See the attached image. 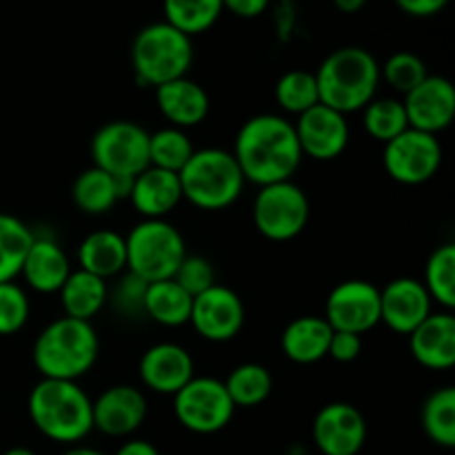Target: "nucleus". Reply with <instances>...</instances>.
I'll list each match as a JSON object with an SVG mask.
<instances>
[{"label":"nucleus","mask_w":455,"mask_h":455,"mask_svg":"<svg viewBox=\"0 0 455 455\" xmlns=\"http://www.w3.org/2000/svg\"><path fill=\"white\" fill-rule=\"evenodd\" d=\"M191 302H194V298L173 278L160 280V283H149L145 287V293H142V311L154 323L169 329L189 324Z\"/></svg>","instance_id":"nucleus-27"},{"label":"nucleus","mask_w":455,"mask_h":455,"mask_svg":"<svg viewBox=\"0 0 455 455\" xmlns=\"http://www.w3.org/2000/svg\"><path fill=\"white\" fill-rule=\"evenodd\" d=\"M315 74L320 105L340 114L363 111L376 98L380 62L363 47H340L320 62Z\"/></svg>","instance_id":"nucleus-2"},{"label":"nucleus","mask_w":455,"mask_h":455,"mask_svg":"<svg viewBox=\"0 0 455 455\" xmlns=\"http://www.w3.org/2000/svg\"><path fill=\"white\" fill-rule=\"evenodd\" d=\"M34 238L36 234L20 218L0 212V283H13L20 275Z\"/></svg>","instance_id":"nucleus-29"},{"label":"nucleus","mask_w":455,"mask_h":455,"mask_svg":"<svg viewBox=\"0 0 455 455\" xmlns=\"http://www.w3.org/2000/svg\"><path fill=\"white\" fill-rule=\"evenodd\" d=\"M422 284L429 291L431 300L447 311L455 309V244L447 243L431 253Z\"/></svg>","instance_id":"nucleus-35"},{"label":"nucleus","mask_w":455,"mask_h":455,"mask_svg":"<svg viewBox=\"0 0 455 455\" xmlns=\"http://www.w3.org/2000/svg\"><path fill=\"white\" fill-rule=\"evenodd\" d=\"M31 314L29 298L16 283H0V336H13L27 324Z\"/></svg>","instance_id":"nucleus-38"},{"label":"nucleus","mask_w":455,"mask_h":455,"mask_svg":"<svg viewBox=\"0 0 455 455\" xmlns=\"http://www.w3.org/2000/svg\"><path fill=\"white\" fill-rule=\"evenodd\" d=\"M333 329L323 315H302L284 327L280 347L283 354L296 364H314L327 358Z\"/></svg>","instance_id":"nucleus-24"},{"label":"nucleus","mask_w":455,"mask_h":455,"mask_svg":"<svg viewBox=\"0 0 455 455\" xmlns=\"http://www.w3.org/2000/svg\"><path fill=\"white\" fill-rule=\"evenodd\" d=\"M194 65V43L169 22L142 27L132 43L133 76L142 87H160L182 78Z\"/></svg>","instance_id":"nucleus-6"},{"label":"nucleus","mask_w":455,"mask_h":455,"mask_svg":"<svg viewBox=\"0 0 455 455\" xmlns=\"http://www.w3.org/2000/svg\"><path fill=\"white\" fill-rule=\"evenodd\" d=\"M34 367L49 380L78 382L100 355V340L92 323L62 318L49 323L34 342Z\"/></svg>","instance_id":"nucleus-3"},{"label":"nucleus","mask_w":455,"mask_h":455,"mask_svg":"<svg viewBox=\"0 0 455 455\" xmlns=\"http://www.w3.org/2000/svg\"><path fill=\"white\" fill-rule=\"evenodd\" d=\"M78 265L83 271L111 280L127 271V244L124 235L111 229H98L78 244Z\"/></svg>","instance_id":"nucleus-25"},{"label":"nucleus","mask_w":455,"mask_h":455,"mask_svg":"<svg viewBox=\"0 0 455 455\" xmlns=\"http://www.w3.org/2000/svg\"><path fill=\"white\" fill-rule=\"evenodd\" d=\"M194 151L196 147L185 129L163 127L149 133V167L180 173Z\"/></svg>","instance_id":"nucleus-33"},{"label":"nucleus","mask_w":455,"mask_h":455,"mask_svg":"<svg viewBox=\"0 0 455 455\" xmlns=\"http://www.w3.org/2000/svg\"><path fill=\"white\" fill-rule=\"evenodd\" d=\"M71 198H74L76 207L87 213V216H102V213L114 209L120 196L118 187H116V178L92 164L83 173H78V178L74 180Z\"/></svg>","instance_id":"nucleus-28"},{"label":"nucleus","mask_w":455,"mask_h":455,"mask_svg":"<svg viewBox=\"0 0 455 455\" xmlns=\"http://www.w3.org/2000/svg\"><path fill=\"white\" fill-rule=\"evenodd\" d=\"M173 280H176V283L180 284L191 298H194L216 284V271H213L212 262H209L207 258L187 253L185 260H182L180 267H178Z\"/></svg>","instance_id":"nucleus-39"},{"label":"nucleus","mask_w":455,"mask_h":455,"mask_svg":"<svg viewBox=\"0 0 455 455\" xmlns=\"http://www.w3.org/2000/svg\"><path fill=\"white\" fill-rule=\"evenodd\" d=\"M58 296H60V305L67 318L92 323L105 309L107 300H109V287H107V280L98 278L89 271L76 269L65 280Z\"/></svg>","instance_id":"nucleus-26"},{"label":"nucleus","mask_w":455,"mask_h":455,"mask_svg":"<svg viewBox=\"0 0 455 455\" xmlns=\"http://www.w3.org/2000/svg\"><path fill=\"white\" fill-rule=\"evenodd\" d=\"M178 178L182 200H189L203 212H222L231 207L240 198L247 182L234 154L218 147L196 149Z\"/></svg>","instance_id":"nucleus-5"},{"label":"nucleus","mask_w":455,"mask_h":455,"mask_svg":"<svg viewBox=\"0 0 455 455\" xmlns=\"http://www.w3.org/2000/svg\"><path fill=\"white\" fill-rule=\"evenodd\" d=\"M71 262L65 249L52 238H38L36 235L22 262L20 275L27 280L34 291L38 293H58L65 280L71 274Z\"/></svg>","instance_id":"nucleus-23"},{"label":"nucleus","mask_w":455,"mask_h":455,"mask_svg":"<svg viewBox=\"0 0 455 455\" xmlns=\"http://www.w3.org/2000/svg\"><path fill=\"white\" fill-rule=\"evenodd\" d=\"M156 92V105H158L160 114L169 123V127L178 129H191L204 123L212 109V100H209L207 89L196 80L182 78L164 83L154 89Z\"/></svg>","instance_id":"nucleus-21"},{"label":"nucleus","mask_w":455,"mask_h":455,"mask_svg":"<svg viewBox=\"0 0 455 455\" xmlns=\"http://www.w3.org/2000/svg\"><path fill=\"white\" fill-rule=\"evenodd\" d=\"M93 429L109 438H129L147 418V398L132 385H114L92 400Z\"/></svg>","instance_id":"nucleus-17"},{"label":"nucleus","mask_w":455,"mask_h":455,"mask_svg":"<svg viewBox=\"0 0 455 455\" xmlns=\"http://www.w3.org/2000/svg\"><path fill=\"white\" fill-rule=\"evenodd\" d=\"M314 443L323 455H358L367 443V420L349 403H329L314 418Z\"/></svg>","instance_id":"nucleus-15"},{"label":"nucleus","mask_w":455,"mask_h":455,"mask_svg":"<svg viewBox=\"0 0 455 455\" xmlns=\"http://www.w3.org/2000/svg\"><path fill=\"white\" fill-rule=\"evenodd\" d=\"M434 314V300L416 278H395L380 289V323L398 336H409Z\"/></svg>","instance_id":"nucleus-18"},{"label":"nucleus","mask_w":455,"mask_h":455,"mask_svg":"<svg viewBox=\"0 0 455 455\" xmlns=\"http://www.w3.org/2000/svg\"><path fill=\"white\" fill-rule=\"evenodd\" d=\"M422 429L427 438L438 447H455V389L443 387L425 400L422 407Z\"/></svg>","instance_id":"nucleus-32"},{"label":"nucleus","mask_w":455,"mask_h":455,"mask_svg":"<svg viewBox=\"0 0 455 455\" xmlns=\"http://www.w3.org/2000/svg\"><path fill=\"white\" fill-rule=\"evenodd\" d=\"M363 124L364 132L373 140L387 145L409 129L407 111H404L403 100L398 98H373L363 109Z\"/></svg>","instance_id":"nucleus-34"},{"label":"nucleus","mask_w":455,"mask_h":455,"mask_svg":"<svg viewBox=\"0 0 455 455\" xmlns=\"http://www.w3.org/2000/svg\"><path fill=\"white\" fill-rule=\"evenodd\" d=\"M234 158L244 180L258 187L291 180L300 169L302 151L293 123L278 114H260L238 129Z\"/></svg>","instance_id":"nucleus-1"},{"label":"nucleus","mask_w":455,"mask_h":455,"mask_svg":"<svg viewBox=\"0 0 455 455\" xmlns=\"http://www.w3.org/2000/svg\"><path fill=\"white\" fill-rule=\"evenodd\" d=\"M225 389L229 394L231 403L238 407H258L265 403L274 389V378L269 369L258 363L238 364L234 371L227 376Z\"/></svg>","instance_id":"nucleus-31"},{"label":"nucleus","mask_w":455,"mask_h":455,"mask_svg":"<svg viewBox=\"0 0 455 455\" xmlns=\"http://www.w3.org/2000/svg\"><path fill=\"white\" fill-rule=\"evenodd\" d=\"M363 354V336L347 331H333L329 342V354L336 363H354Z\"/></svg>","instance_id":"nucleus-40"},{"label":"nucleus","mask_w":455,"mask_h":455,"mask_svg":"<svg viewBox=\"0 0 455 455\" xmlns=\"http://www.w3.org/2000/svg\"><path fill=\"white\" fill-rule=\"evenodd\" d=\"M129 203L133 204L142 220H167L169 213L180 204V178L173 172L158 167H147L133 178Z\"/></svg>","instance_id":"nucleus-22"},{"label":"nucleus","mask_w":455,"mask_h":455,"mask_svg":"<svg viewBox=\"0 0 455 455\" xmlns=\"http://www.w3.org/2000/svg\"><path fill=\"white\" fill-rule=\"evenodd\" d=\"M382 164L391 180L400 185H425L438 176L443 167V145L438 136L409 127L407 132L387 142L382 151Z\"/></svg>","instance_id":"nucleus-11"},{"label":"nucleus","mask_w":455,"mask_h":455,"mask_svg":"<svg viewBox=\"0 0 455 455\" xmlns=\"http://www.w3.org/2000/svg\"><path fill=\"white\" fill-rule=\"evenodd\" d=\"M62 455H105V453H100V451H96V449H92V447H71V449H67L65 453Z\"/></svg>","instance_id":"nucleus-45"},{"label":"nucleus","mask_w":455,"mask_h":455,"mask_svg":"<svg viewBox=\"0 0 455 455\" xmlns=\"http://www.w3.org/2000/svg\"><path fill=\"white\" fill-rule=\"evenodd\" d=\"M395 7L413 18H431L443 12L449 0H394Z\"/></svg>","instance_id":"nucleus-41"},{"label":"nucleus","mask_w":455,"mask_h":455,"mask_svg":"<svg viewBox=\"0 0 455 455\" xmlns=\"http://www.w3.org/2000/svg\"><path fill=\"white\" fill-rule=\"evenodd\" d=\"M189 324L207 342H229L243 331L244 305L234 289L213 284L194 296Z\"/></svg>","instance_id":"nucleus-13"},{"label":"nucleus","mask_w":455,"mask_h":455,"mask_svg":"<svg viewBox=\"0 0 455 455\" xmlns=\"http://www.w3.org/2000/svg\"><path fill=\"white\" fill-rule=\"evenodd\" d=\"M3 455H36V453L31 451L29 447H12V449H7Z\"/></svg>","instance_id":"nucleus-46"},{"label":"nucleus","mask_w":455,"mask_h":455,"mask_svg":"<svg viewBox=\"0 0 455 455\" xmlns=\"http://www.w3.org/2000/svg\"><path fill=\"white\" fill-rule=\"evenodd\" d=\"M293 129H296L302 156H309L318 163L340 158L349 147L351 129L347 116L324 105H315L298 116Z\"/></svg>","instance_id":"nucleus-14"},{"label":"nucleus","mask_w":455,"mask_h":455,"mask_svg":"<svg viewBox=\"0 0 455 455\" xmlns=\"http://www.w3.org/2000/svg\"><path fill=\"white\" fill-rule=\"evenodd\" d=\"M275 100H278L280 109L287 114L300 116L309 111L311 107L320 105L318 83H315L314 71L307 69H291L283 74L275 83Z\"/></svg>","instance_id":"nucleus-36"},{"label":"nucleus","mask_w":455,"mask_h":455,"mask_svg":"<svg viewBox=\"0 0 455 455\" xmlns=\"http://www.w3.org/2000/svg\"><path fill=\"white\" fill-rule=\"evenodd\" d=\"M127 274L142 283L172 280L185 260L187 243L169 220H140L124 235Z\"/></svg>","instance_id":"nucleus-7"},{"label":"nucleus","mask_w":455,"mask_h":455,"mask_svg":"<svg viewBox=\"0 0 455 455\" xmlns=\"http://www.w3.org/2000/svg\"><path fill=\"white\" fill-rule=\"evenodd\" d=\"M93 167L114 178H136L149 167V132L132 120H111L92 138Z\"/></svg>","instance_id":"nucleus-9"},{"label":"nucleus","mask_w":455,"mask_h":455,"mask_svg":"<svg viewBox=\"0 0 455 455\" xmlns=\"http://www.w3.org/2000/svg\"><path fill=\"white\" fill-rule=\"evenodd\" d=\"M31 422L44 438L58 444H78L93 431L92 398L78 382L43 378L27 400Z\"/></svg>","instance_id":"nucleus-4"},{"label":"nucleus","mask_w":455,"mask_h":455,"mask_svg":"<svg viewBox=\"0 0 455 455\" xmlns=\"http://www.w3.org/2000/svg\"><path fill=\"white\" fill-rule=\"evenodd\" d=\"M114 455H160L158 449L147 440H127Z\"/></svg>","instance_id":"nucleus-43"},{"label":"nucleus","mask_w":455,"mask_h":455,"mask_svg":"<svg viewBox=\"0 0 455 455\" xmlns=\"http://www.w3.org/2000/svg\"><path fill=\"white\" fill-rule=\"evenodd\" d=\"M176 420L187 431L198 435H212L229 427L235 413L225 389V382L209 376H194L173 395Z\"/></svg>","instance_id":"nucleus-10"},{"label":"nucleus","mask_w":455,"mask_h":455,"mask_svg":"<svg viewBox=\"0 0 455 455\" xmlns=\"http://www.w3.org/2000/svg\"><path fill=\"white\" fill-rule=\"evenodd\" d=\"M338 12L342 13H358L363 12V7L367 4V0H333Z\"/></svg>","instance_id":"nucleus-44"},{"label":"nucleus","mask_w":455,"mask_h":455,"mask_svg":"<svg viewBox=\"0 0 455 455\" xmlns=\"http://www.w3.org/2000/svg\"><path fill=\"white\" fill-rule=\"evenodd\" d=\"M409 351L420 367L447 371L455 364V315L451 311L431 314L409 333Z\"/></svg>","instance_id":"nucleus-20"},{"label":"nucleus","mask_w":455,"mask_h":455,"mask_svg":"<svg viewBox=\"0 0 455 455\" xmlns=\"http://www.w3.org/2000/svg\"><path fill=\"white\" fill-rule=\"evenodd\" d=\"M271 0H222V9L238 18H258L269 9Z\"/></svg>","instance_id":"nucleus-42"},{"label":"nucleus","mask_w":455,"mask_h":455,"mask_svg":"<svg viewBox=\"0 0 455 455\" xmlns=\"http://www.w3.org/2000/svg\"><path fill=\"white\" fill-rule=\"evenodd\" d=\"M427 76H429V71H427L425 60L411 52L391 53L385 65L380 67V78H385V83L403 96L416 89Z\"/></svg>","instance_id":"nucleus-37"},{"label":"nucleus","mask_w":455,"mask_h":455,"mask_svg":"<svg viewBox=\"0 0 455 455\" xmlns=\"http://www.w3.org/2000/svg\"><path fill=\"white\" fill-rule=\"evenodd\" d=\"M324 320L333 331L364 336L380 324V289L367 280H345L327 296Z\"/></svg>","instance_id":"nucleus-12"},{"label":"nucleus","mask_w":455,"mask_h":455,"mask_svg":"<svg viewBox=\"0 0 455 455\" xmlns=\"http://www.w3.org/2000/svg\"><path fill=\"white\" fill-rule=\"evenodd\" d=\"M222 12V0H163L164 22L189 38L212 29Z\"/></svg>","instance_id":"nucleus-30"},{"label":"nucleus","mask_w":455,"mask_h":455,"mask_svg":"<svg viewBox=\"0 0 455 455\" xmlns=\"http://www.w3.org/2000/svg\"><path fill=\"white\" fill-rule=\"evenodd\" d=\"M138 371L147 389L173 398L196 376V364L185 347L158 342L142 354Z\"/></svg>","instance_id":"nucleus-19"},{"label":"nucleus","mask_w":455,"mask_h":455,"mask_svg":"<svg viewBox=\"0 0 455 455\" xmlns=\"http://www.w3.org/2000/svg\"><path fill=\"white\" fill-rule=\"evenodd\" d=\"M403 105L409 127L438 136L451 127L455 118V87L444 76H427L404 96Z\"/></svg>","instance_id":"nucleus-16"},{"label":"nucleus","mask_w":455,"mask_h":455,"mask_svg":"<svg viewBox=\"0 0 455 455\" xmlns=\"http://www.w3.org/2000/svg\"><path fill=\"white\" fill-rule=\"evenodd\" d=\"M309 198L293 180L260 187L251 207L258 234L271 243H289L298 238L309 222Z\"/></svg>","instance_id":"nucleus-8"}]
</instances>
